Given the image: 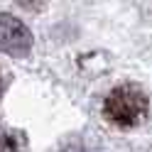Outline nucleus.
<instances>
[{
	"instance_id": "nucleus-1",
	"label": "nucleus",
	"mask_w": 152,
	"mask_h": 152,
	"mask_svg": "<svg viewBox=\"0 0 152 152\" xmlns=\"http://www.w3.org/2000/svg\"><path fill=\"white\" fill-rule=\"evenodd\" d=\"M103 115L115 128H135L147 115V96L135 86L113 88L103 103Z\"/></svg>"
},
{
	"instance_id": "nucleus-2",
	"label": "nucleus",
	"mask_w": 152,
	"mask_h": 152,
	"mask_svg": "<svg viewBox=\"0 0 152 152\" xmlns=\"http://www.w3.org/2000/svg\"><path fill=\"white\" fill-rule=\"evenodd\" d=\"M32 49V34L30 30L12 15H0V52L25 56Z\"/></svg>"
},
{
	"instance_id": "nucleus-3",
	"label": "nucleus",
	"mask_w": 152,
	"mask_h": 152,
	"mask_svg": "<svg viewBox=\"0 0 152 152\" xmlns=\"http://www.w3.org/2000/svg\"><path fill=\"white\" fill-rule=\"evenodd\" d=\"M0 152H22L20 147V137L10 130H3L0 128Z\"/></svg>"
}]
</instances>
